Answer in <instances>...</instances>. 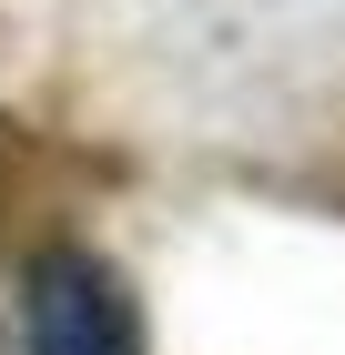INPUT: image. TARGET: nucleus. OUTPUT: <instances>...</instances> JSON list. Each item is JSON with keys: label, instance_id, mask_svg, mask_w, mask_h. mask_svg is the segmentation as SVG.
Masks as SVG:
<instances>
[{"label": "nucleus", "instance_id": "nucleus-1", "mask_svg": "<svg viewBox=\"0 0 345 355\" xmlns=\"http://www.w3.org/2000/svg\"><path fill=\"white\" fill-rule=\"evenodd\" d=\"M21 345L31 355H142V304L102 254L51 244L21 274Z\"/></svg>", "mask_w": 345, "mask_h": 355}]
</instances>
